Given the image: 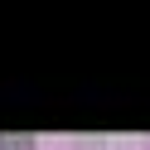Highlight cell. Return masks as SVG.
Masks as SVG:
<instances>
[{
	"label": "cell",
	"instance_id": "obj_1",
	"mask_svg": "<svg viewBox=\"0 0 150 150\" xmlns=\"http://www.w3.org/2000/svg\"><path fill=\"white\" fill-rule=\"evenodd\" d=\"M0 150H5V145H0Z\"/></svg>",
	"mask_w": 150,
	"mask_h": 150
}]
</instances>
